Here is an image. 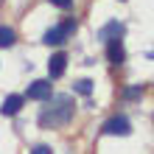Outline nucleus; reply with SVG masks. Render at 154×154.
<instances>
[{
    "label": "nucleus",
    "instance_id": "nucleus-13",
    "mask_svg": "<svg viewBox=\"0 0 154 154\" xmlns=\"http://www.w3.org/2000/svg\"><path fill=\"white\" fill-rule=\"evenodd\" d=\"M31 154H51V146H34Z\"/></svg>",
    "mask_w": 154,
    "mask_h": 154
},
{
    "label": "nucleus",
    "instance_id": "nucleus-7",
    "mask_svg": "<svg viewBox=\"0 0 154 154\" xmlns=\"http://www.w3.org/2000/svg\"><path fill=\"white\" fill-rule=\"evenodd\" d=\"M65 67H67V56H65V53H53L51 62H48V76L59 79L62 73H65Z\"/></svg>",
    "mask_w": 154,
    "mask_h": 154
},
{
    "label": "nucleus",
    "instance_id": "nucleus-2",
    "mask_svg": "<svg viewBox=\"0 0 154 154\" xmlns=\"http://www.w3.org/2000/svg\"><path fill=\"white\" fill-rule=\"evenodd\" d=\"M73 31H76V23L67 20V23H62V25L48 28V31H45V37H42V42H45V45H62V42H67V37H70Z\"/></svg>",
    "mask_w": 154,
    "mask_h": 154
},
{
    "label": "nucleus",
    "instance_id": "nucleus-1",
    "mask_svg": "<svg viewBox=\"0 0 154 154\" xmlns=\"http://www.w3.org/2000/svg\"><path fill=\"white\" fill-rule=\"evenodd\" d=\"M73 98L70 95H53L51 104L39 112V126L42 129H59V126H67L70 118H73Z\"/></svg>",
    "mask_w": 154,
    "mask_h": 154
},
{
    "label": "nucleus",
    "instance_id": "nucleus-12",
    "mask_svg": "<svg viewBox=\"0 0 154 154\" xmlns=\"http://www.w3.org/2000/svg\"><path fill=\"white\" fill-rule=\"evenodd\" d=\"M48 3H53L56 8H70V6H73V0H48Z\"/></svg>",
    "mask_w": 154,
    "mask_h": 154
},
{
    "label": "nucleus",
    "instance_id": "nucleus-6",
    "mask_svg": "<svg viewBox=\"0 0 154 154\" xmlns=\"http://www.w3.org/2000/svg\"><path fill=\"white\" fill-rule=\"evenodd\" d=\"M106 59H109L112 65H123V62H126V51H123L121 39H109V42H106Z\"/></svg>",
    "mask_w": 154,
    "mask_h": 154
},
{
    "label": "nucleus",
    "instance_id": "nucleus-9",
    "mask_svg": "<svg viewBox=\"0 0 154 154\" xmlns=\"http://www.w3.org/2000/svg\"><path fill=\"white\" fill-rule=\"evenodd\" d=\"M14 42H17L14 28H8V25H0V48H11Z\"/></svg>",
    "mask_w": 154,
    "mask_h": 154
},
{
    "label": "nucleus",
    "instance_id": "nucleus-10",
    "mask_svg": "<svg viewBox=\"0 0 154 154\" xmlns=\"http://www.w3.org/2000/svg\"><path fill=\"white\" fill-rule=\"evenodd\" d=\"M73 90H76L79 95H90V93H93V81H90V79H79L76 84H73Z\"/></svg>",
    "mask_w": 154,
    "mask_h": 154
},
{
    "label": "nucleus",
    "instance_id": "nucleus-5",
    "mask_svg": "<svg viewBox=\"0 0 154 154\" xmlns=\"http://www.w3.org/2000/svg\"><path fill=\"white\" fill-rule=\"evenodd\" d=\"M28 98L31 101H48L51 98V81H45V79L34 81V84L28 87Z\"/></svg>",
    "mask_w": 154,
    "mask_h": 154
},
{
    "label": "nucleus",
    "instance_id": "nucleus-8",
    "mask_svg": "<svg viewBox=\"0 0 154 154\" xmlns=\"http://www.w3.org/2000/svg\"><path fill=\"white\" fill-rule=\"evenodd\" d=\"M23 101H25L23 95H8L3 101V106H0V112H3V115H17L23 109Z\"/></svg>",
    "mask_w": 154,
    "mask_h": 154
},
{
    "label": "nucleus",
    "instance_id": "nucleus-11",
    "mask_svg": "<svg viewBox=\"0 0 154 154\" xmlns=\"http://www.w3.org/2000/svg\"><path fill=\"white\" fill-rule=\"evenodd\" d=\"M140 95H143V90H140V87H129V90L123 93V98H140Z\"/></svg>",
    "mask_w": 154,
    "mask_h": 154
},
{
    "label": "nucleus",
    "instance_id": "nucleus-4",
    "mask_svg": "<svg viewBox=\"0 0 154 154\" xmlns=\"http://www.w3.org/2000/svg\"><path fill=\"white\" fill-rule=\"evenodd\" d=\"M126 34V25L123 23H118V20H112V23H106L101 31H98V39H104V42H109V39H121Z\"/></svg>",
    "mask_w": 154,
    "mask_h": 154
},
{
    "label": "nucleus",
    "instance_id": "nucleus-3",
    "mask_svg": "<svg viewBox=\"0 0 154 154\" xmlns=\"http://www.w3.org/2000/svg\"><path fill=\"white\" fill-rule=\"evenodd\" d=\"M129 132H132V123H129L126 115H115L104 123V134H121V137H126Z\"/></svg>",
    "mask_w": 154,
    "mask_h": 154
}]
</instances>
